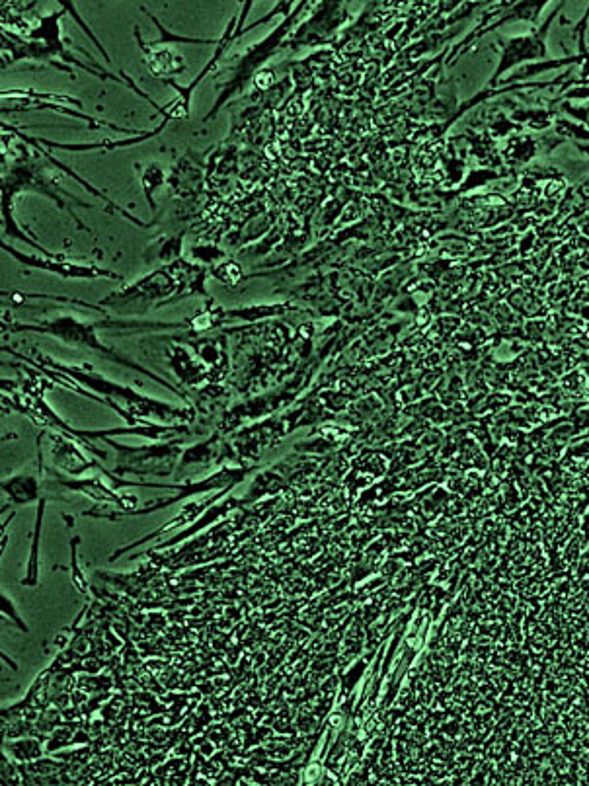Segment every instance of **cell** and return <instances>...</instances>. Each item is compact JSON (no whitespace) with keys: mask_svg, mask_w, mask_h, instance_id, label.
Masks as SVG:
<instances>
[{"mask_svg":"<svg viewBox=\"0 0 589 786\" xmlns=\"http://www.w3.org/2000/svg\"><path fill=\"white\" fill-rule=\"evenodd\" d=\"M53 367L59 369L61 373L73 375L75 381H80L82 385H88V387H90L92 391H96V393L110 394V396H118V398L127 400L129 410H133V412H139V414H157V416L166 418V420H192V414L186 412V410H182V408H174V406H168V404H164V402L151 400V398H147V396L133 393L131 389L116 385V383H112V381H108V379H104V377H100V375L82 373V371L75 369V367H63V365H53Z\"/></svg>","mask_w":589,"mask_h":786,"instance_id":"1","label":"cell"},{"mask_svg":"<svg viewBox=\"0 0 589 786\" xmlns=\"http://www.w3.org/2000/svg\"><path fill=\"white\" fill-rule=\"evenodd\" d=\"M36 330H41V332H45V334H51V336H55V338L67 342V344H73V346H86V348H90V350H98L100 354L108 355L110 359H114V361H118V363H125V365H129V367H133V369H139L143 375L153 377L155 381H158L160 385H164L166 389L178 393L170 383L158 379L155 373H151V371L139 367L137 363L127 361L125 357H119V355L114 354L112 350H108L106 346H102V344L96 340L92 326H90V324H82V322H79V320L73 318V316H59V318H55V320H49V322L41 324Z\"/></svg>","mask_w":589,"mask_h":786,"instance_id":"2","label":"cell"},{"mask_svg":"<svg viewBox=\"0 0 589 786\" xmlns=\"http://www.w3.org/2000/svg\"><path fill=\"white\" fill-rule=\"evenodd\" d=\"M550 20L547 22V26L539 32V34H535V36H523V38H515V40L508 41V43H504V53H502V61H500V67L496 69V73H494V77L490 80V86L492 84H496V80L498 77H502L508 69L511 67H515L517 63H521V61H527V59H541V57H545V53H547V45H545V40H547V30H549Z\"/></svg>","mask_w":589,"mask_h":786,"instance_id":"3","label":"cell"},{"mask_svg":"<svg viewBox=\"0 0 589 786\" xmlns=\"http://www.w3.org/2000/svg\"><path fill=\"white\" fill-rule=\"evenodd\" d=\"M6 252H10L12 258H16L20 264L38 268L43 272H51L55 276L61 277H112V279H119V276L108 272V270H100V268H90V266H77V264H69V262H61L59 258H36V256H26L14 248H10L6 242L2 244Z\"/></svg>","mask_w":589,"mask_h":786,"instance_id":"4","label":"cell"},{"mask_svg":"<svg viewBox=\"0 0 589 786\" xmlns=\"http://www.w3.org/2000/svg\"><path fill=\"white\" fill-rule=\"evenodd\" d=\"M2 490L12 498L14 504H28L38 498V480L34 476H14L2 482Z\"/></svg>","mask_w":589,"mask_h":786,"instance_id":"5","label":"cell"},{"mask_svg":"<svg viewBox=\"0 0 589 786\" xmlns=\"http://www.w3.org/2000/svg\"><path fill=\"white\" fill-rule=\"evenodd\" d=\"M47 498L43 496L40 500V510H38V523H36V537H34V547H32V556H30V564H28V576L22 580L24 586H36L38 584V547H40V531L41 519H43V510H45Z\"/></svg>","mask_w":589,"mask_h":786,"instance_id":"6","label":"cell"}]
</instances>
